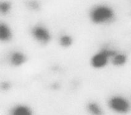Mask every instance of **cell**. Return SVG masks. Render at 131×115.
<instances>
[{"label": "cell", "mask_w": 131, "mask_h": 115, "mask_svg": "<svg viewBox=\"0 0 131 115\" xmlns=\"http://www.w3.org/2000/svg\"><path fill=\"white\" fill-rule=\"evenodd\" d=\"M58 43L61 47L63 48H69L74 43V39L71 35L64 34L61 35L58 38Z\"/></svg>", "instance_id": "obj_10"}, {"label": "cell", "mask_w": 131, "mask_h": 115, "mask_svg": "<svg viewBox=\"0 0 131 115\" xmlns=\"http://www.w3.org/2000/svg\"><path fill=\"white\" fill-rule=\"evenodd\" d=\"M90 21L96 25H106L113 23L116 17L114 8L109 4L100 3L92 6L88 13Z\"/></svg>", "instance_id": "obj_1"}, {"label": "cell", "mask_w": 131, "mask_h": 115, "mask_svg": "<svg viewBox=\"0 0 131 115\" xmlns=\"http://www.w3.org/2000/svg\"><path fill=\"white\" fill-rule=\"evenodd\" d=\"M31 37L35 42L41 45H47L51 41L52 35L50 29L43 24L34 25L30 30Z\"/></svg>", "instance_id": "obj_4"}, {"label": "cell", "mask_w": 131, "mask_h": 115, "mask_svg": "<svg viewBox=\"0 0 131 115\" xmlns=\"http://www.w3.org/2000/svg\"><path fill=\"white\" fill-rule=\"evenodd\" d=\"M12 8H13V6L9 1H7V0L1 1V4H0V11H1V14H9L11 12Z\"/></svg>", "instance_id": "obj_11"}, {"label": "cell", "mask_w": 131, "mask_h": 115, "mask_svg": "<svg viewBox=\"0 0 131 115\" xmlns=\"http://www.w3.org/2000/svg\"><path fill=\"white\" fill-rule=\"evenodd\" d=\"M10 115H34V111L29 106L20 103L16 104L11 109Z\"/></svg>", "instance_id": "obj_7"}, {"label": "cell", "mask_w": 131, "mask_h": 115, "mask_svg": "<svg viewBox=\"0 0 131 115\" xmlns=\"http://www.w3.org/2000/svg\"><path fill=\"white\" fill-rule=\"evenodd\" d=\"M9 62L14 68H20L26 63L27 57L24 52L14 50L10 53L8 58Z\"/></svg>", "instance_id": "obj_5"}, {"label": "cell", "mask_w": 131, "mask_h": 115, "mask_svg": "<svg viewBox=\"0 0 131 115\" xmlns=\"http://www.w3.org/2000/svg\"><path fill=\"white\" fill-rule=\"evenodd\" d=\"M117 50L110 47L101 48L95 52L90 59V65L96 70H102L111 64V58Z\"/></svg>", "instance_id": "obj_2"}, {"label": "cell", "mask_w": 131, "mask_h": 115, "mask_svg": "<svg viewBox=\"0 0 131 115\" xmlns=\"http://www.w3.org/2000/svg\"><path fill=\"white\" fill-rule=\"evenodd\" d=\"M129 58L126 53L117 50L111 58V64L115 68H123L127 63Z\"/></svg>", "instance_id": "obj_6"}, {"label": "cell", "mask_w": 131, "mask_h": 115, "mask_svg": "<svg viewBox=\"0 0 131 115\" xmlns=\"http://www.w3.org/2000/svg\"><path fill=\"white\" fill-rule=\"evenodd\" d=\"M13 37V32L11 27L7 24L1 23L0 25V40L3 43H8Z\"/></svg>", "instance_id": "obj_8"}, {"label": "cell", "mask_w": 131, "mask_h": 115, "mask_svg": "<svg viewBox=\"0 0 131 115\" xmlns=\"http://www.w3.org/2000/svg\"><path fill=\"white\" fill-rule=\"evenodd\" d=\"M107 106L110 111L118 115H127L131 112V101L127 97L119 94L109 97Z\"/></svg>", "instance_id": "obj_3"}, {"label": "cell", "mask_w": 131, "mask_h": 115, "mask_svg": "<svg viewBox=\"0 0 131 115\" xmlns=\"http://www.w3.org/2000/svg\"><path fill=\"white\" fill-rule=\"evenodd\" d=\"M86 109L90 115H104L102 106L96 101H89L86 106Z\"/></svg>", "instance_id": "obj_9"}]
</instances>
